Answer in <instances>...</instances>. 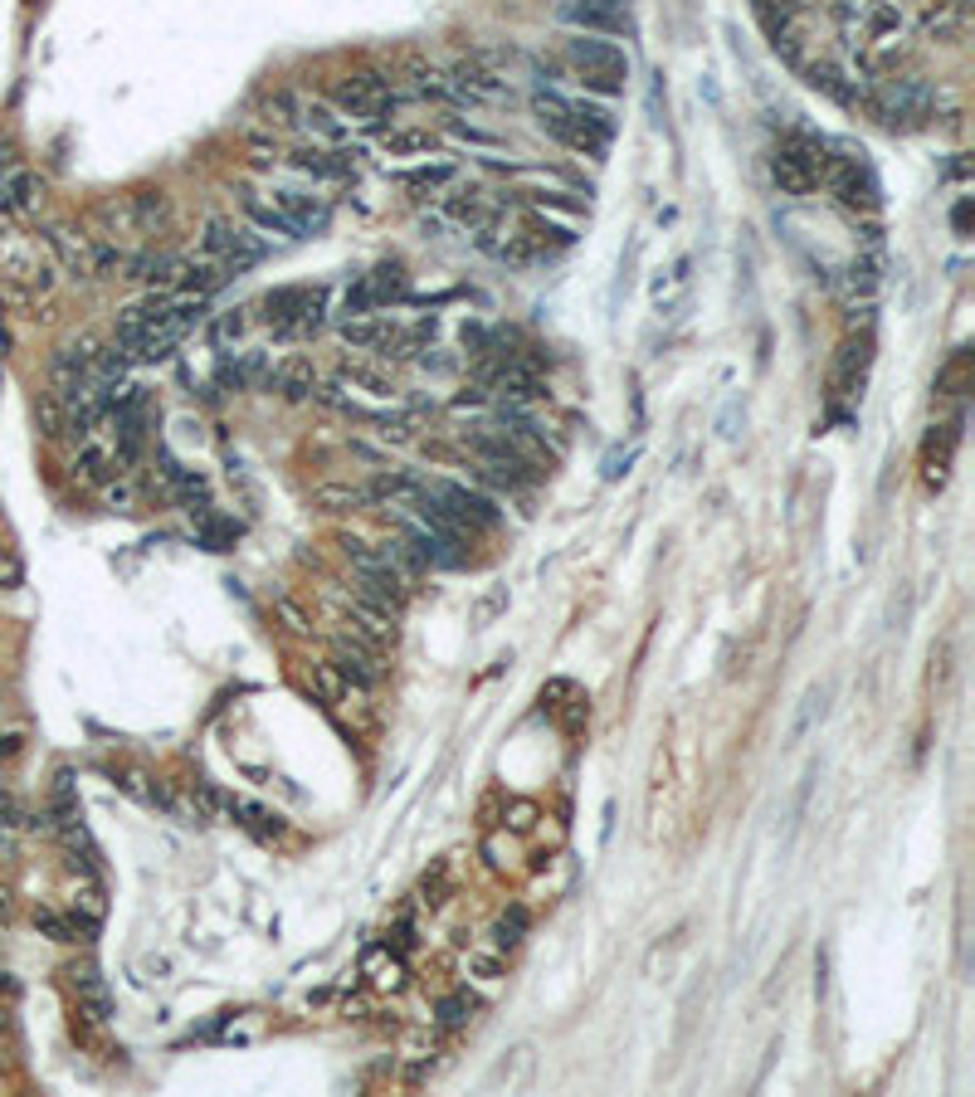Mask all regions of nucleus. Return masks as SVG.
I'll use <instances>...</instances> for the list:
<instances>
[{
	"label": "nucleus",
	"instance_id": "obj_1",
	"mask_svg": "<svg viewBox=\"0 0 975 1097\" xmlns=\"http://www.w3.org/2000/svg\"><path fill=\"white\" fill-rule=\"evenodd\" d=\"M537 108V122L542 132H551L561 146L571 152H585V156H605L610 152V138H615V112L595 98H571V93H557V88H542L532 98Z\"/></svg>",
	"mask_w": 975,
	"mask_h": 1097
},
{
	"label": "nucleus",
	"instance_id": "obj_2",
	"mask_svg": "<svg viewBox=\"0 0 975 1097\" xmlns=\"http://www.w3.org/2000/svg\"><path fill=\"white\" fill-rule=\"evenodd\" d=\"M0 274H5V284L20 298H49L59 284L55 249L39 245L35 235H25L15 225H0Z\"/></svg>",
	"mask_w": 975,
	"mask_h": 1097
},
{
	"label": "nucleus",
	"instance_id": "obj_3",
	"mask_svg": "<svg viewBox=\"0 0 975 1097\" xmlns=\"http://www.w3.org/2000/svg\"><path fill=\"white\" fill-rule=\"evenodd\" d=\"M395 103H401V93L381 73H347V79L332 83V108L347 118V128H361V132L391 128Z\"/></svg>",
	"mask_w": 975,
	"mask_h": 1097
},
{
	"label": "nucleus",
	"instance_id": "obj_4",
	"mask_svg": "<svg viewBox=\"0 0 975 1097\" xmlns=\"http://www.w3.org/2000/svg\"><path fill=\"white\" fill-rule=\"evenodd\" d=\"M566 64H571V73L585 83L591 93H625L629 83V59L620 45H610V39H595V35H571L566 39Z\"/></svg>",
	"mask_w": 975,
	"mask_h": 1097
},
{
	"label": "nucleus",
	"instance_id": "obj_5",
	"mask_svg": "<svg viewBox=\"0 0 975 1097\" xmlns=\"http://www.w3.org/2000/svg\"><path fill=\"white\" fill-rule=\"evenodd\" d=\"M464 449L484 464V474L492 478V484H502V488H518V484H527V478L537 474L532 449L508 430H464Z\"/></svg>",
	"mask_w": 975,
	"mask_h": 1097
},
{
	"label": "nucleus",
	"instance_id": "obj_6",
	"mask_svg": "<svg viewBox=\"0 0 975 1097\" xmlns=\"http://www.w3.org/2000/svg\"><path fill=\"white\" fill-rule=\"evenodd\" d=\"M264 318L278 337H312L328 322V293L322 288H274L264 298Z\"/></svg>",
	"mask_w": 975,
	"mask_h": 1097
},
{
	"label": "nucleus",
	"instance_id": "obj_7",
	"mask_svg": "<svg viewBox=\"0 0 975 1097\" xmlns=\"http://www.w3.org/2000/svg\"><path fill=\"white\" fill-rule=\"evenodd\" d=\"M824 162H830V152L815 138H790L771 156V176L785 195H815L824 181Z\"/></svg>",
	"mask_w": 975,
	"mask_h": 1097
},
{
	"label": "nucleus",
	"instance_id": "obj_8",
	"mask_svg": "<svg viewBox=\"0 0 975 1097\" xmlns=\"http://www.w3.org/2000/svg\"><path fill=\"white\" fill-rule=\"evenodd\" d=\"M201 254L219 259V264L229 269V278H235V274H245V269L264 264L269 245L254 235V229H245V225H235V219L215 215V219L205 225V235H201Z\"/></svg>",
	"mask_w": 975,
	"mask_h": 1097
},
{
	"label": "nucleus",
	"instance_id": "obj_9",
	"mask_svg": "<svg viewBox=\"0 0 975 1097\" xmlns=\"http://www.w3.org/2000/svg\"><path fill=\"white\" fill-rule=\"evenodd\" d=\"M820 186H830L834 201L844 205V211H854V215H873L878 211V176H873V166H868L864 156H830Z\"/></svg>",
	"mask_w": 975,
	"mask_h": 1097
},
{
	"label": "nucleus",
	"instance_id": "obj_10",
	"mask_svg": "<svg viewBox=\"0 0 975 1097\" xmlns=\"http://www.w3.org/2000/svg\"><path fill=\"white\" fill-rule=\"evenodd\" d=\"M868 103H873V112L888 128H922L931 118V108H937V98H931V88L922 79H888Z\"/></svg>",
	"mask_w": 975,
	"mask_h": 1097
},
{
	"label": "nucleus",
	"instance_id": "obj_11",
	"mask_svg": "<svg viewBox=\"0 0 975 1097\" xmlns=\"http://www.w3.org/2000/svg\"><path fill=\"white\" fill-rule=\"evenodd\" d=\"M425 498L435 503L439 512H444L449 522H459L464 532H484L498 522V508H492V498L474 493V488L464 484H444V478H435V484H425Z\"/></svg>",
	"mask_w": 975,
	"mask_h": 1097
},
{
	"label": "nucleus",
	"instance_id": "obj_12",
	"mask_svg": "<svg viewBox=\"0 0 975 1097\" xmlns=\"http://www.w3.org/2000/svg\"><path fill=\"white\" fill-rule=\"evenodd\" d=\"M269 201H274V211L293 225V235L308 239V235H322L332 219V205L328 195H312V191H298V186H274V191H264Z\"/></svg>",
	"mask_w": 975,
	"mask_h": 1097
},
{
	"label": "nucleus",
	"instance_id": "obj_13",
	"mask_svg": "<svg viewBox=\"0 0 975 1097\" xmlns=\"http://www.w3.org/2000/svg\"><path fill=\"white\" fill-rule=\"evenodd\" d=\"M288 166L298 176H312V181H347V176H356V166H361V152L347 142H322V146H298V152L288 156Z\"/></svg>",
	"mask_w": 975,
	"mask_h": 1097
},
{
	"label": "nucleus",
	"instance_id": "obj_14",
	"mask_svg": "<svg viewBox=\"0 0 975 1097\" xmlns=\"http://www.w3.org/2000/svg\"><path fill=\"white\" fill-rule=\"evenodd\" d=\"M557 20L571 25L575 35H629L634 29L629 5H601V0H561Z\"/></svg>",
	"mask_w": 975,
	"mask_h": 1097
},
{
	"label": "nucleus",
	"instance_id": "obj_15",
	"mask_svg": "<svg viewBox=\"0 0 975 1097\" xmlns=\"http://www.w3.org/2000/svg\"><path fill=\"white\" fill-rule=\"evenodd\" d=\"M332 664L342 668L347 683H361V688H376L385 678L381 649H376L366 634H337V640H332Z\"/></svg>",
	"mask_w": 975,
	"mask_h": 1097
},
{
	"label": "nucleus",
	"instance_id": "obj_16",
	"mask_svg": "<svg viewBox=\"0 0 975 1097\" xmlns=\"http://www.w3.org/2000/svg\"><path fill=\"white\" fill-rule=\"evenodd\" d=\"M64 980H69V995L79 1000V1010L88 1015L93 1024H103V1020H112V990H108V980H103V970H98V961H73V966L64 970Z\"/></svg>",
	"mask_w": 975,
	"mask_h": 1097
},
{
	"label": "nucleus",
	"instance_id": "obj_17",
	"mask_svg": "<svg viewBox=\"0 0 975 1097\" xmlns=\"http://www.w3.org/2000/svg\"><path fill=\"white\" fill-rule=\"evenodd\" d=\"M439 211H444L449 219H454V225H464L468 235H474V229L484 225V219L498 211V205L488 201L484 186H459V176H454V181L444 186V195H439Z\"/></svg>",
	"mask_w": 975,
	"mask_h": 1097
},
{
	"label": "nucleus",
	"instance_id": "obj_18",
	"mask_svg": "<svg viewBox=\"0 0 975 1097\" xmlns=\"http://www.w3.org/2000/svg\"><path fill=\"white\" fill-rule=\"evenodd\" d=\"M956 444H961V415H956V420H947V425H931L927 444H922V468H927V484H931V488L947 484Z\"/></svg>",
	"mask_w": 975,
	"mask_h": 1097
},
{
	"label": "nucleus",
	"instance_id": "obj_19",
	"mask_svg": "<svg viewBox=\"0 0 975 1097\" xmlns=\"http://www.w3.org/2000/svg\"><path fill=\"white\" fill-rule=\"evenodd\" d=\"M439 152V138L429 128H381V156L385 162H429Z\"/></svg>",
	"mask_w": 975,
	"mask_h": 1097
},
{
	"label": "nucleus",
	"instance_id": "obj_20",
	"mask_svg": "<svg viewBox=\"0 0 975 1097\" xmlns=\"http://www.w3.org/2000/svg\"><path fill=\"white\" fill-rule=\"evenodd\" d=\"M239 211L249 215V225L259 229V239H278V245H293V225L274 211V201H269L264 191H254V186H239Z\"/></svg>",
	"mask_w": 975,
	"mask_h": 1097
},
{
	"label": "nucleus",
	"instance_id": "obj_21",
	"mask_svg": "<svg viewBox=\"0 0 975 1097\" xmlns=\"http://www.w3.org/2000/svg\"><path fill=\"white\" fill-rule=\"evenodd\" d=\"M449 79H454V88H459V103H502V98H512L508 83L484 64H459Z\"/></svg>",
	"mask_w": 975,
	"mask_h": 1097
},
{
	"label": "nucleus",
	"instance_id": "obj_22",
	"mask_svg": "<svg viewBox=\"0 0 975 1097\" xmlns=\"http://www.w3.org/2000/svg\"><path fill=\"white\" fill-rule=\"evenodd\" d=\"M35 927L49 937V942H69V946L73 942H93V937H98V927L83 922L73 907H69V913H59V907H35Z\"/></svg>",
	"mask_w": 975,
	"mask_h": 1097
},
{
	"label": "nucleus",
	"instance_id": "obj_23",
	"mask_svg": "<svg viewBox=\"0 0 975 1097\" xmlns=\"http://www.w3.org/2000/svg\"><path fill=\"white\" fill-rule=\"evenodd\" d=\"M298 128H308L312 138H322V142H347V118H342L332 103H322V98H312V103H298Z\"/></svg>",
	"mask_w": 975,
	"mask_h": 1097
},
{
	"label": "nucleus",
	"instance_id": "obj_24",
	"mask_svg": "<svg viewBox=\"0 0 975 1097\" xmlns=\"http://www.w3.org/2000/svg\"><path fill=\"white\" fill-rule=\"evenodd\" d=\"M868 361H873V337H858L839 351V366H834V391L839 395H854L868 375Z\"/></svg>",
	"mask_w": 975,
	"mask_h": 1097
},
{
	"label": "nucleus",
	"instance_id": "obj_25",
	"mask_svg": "<svg viewBox=\"0 0 975 1097\" xmlns=\"http://www.w3.org/2000/svg\"><path fill=\"white\" fill-rule=\"evenodd\" d=\"M449 181H454V166H449V162H419L415 171L405 176V186H411L419 201H439Z\"/></svg>",
	"mask_w": 975,
	"mask_h": 1097
},
{
	"label": "nucleus",
	"instance_id": "obj_26",
	"mask_svg": "<svg viewBox=\"0 0 975 1097\" xmlns=\"http://www.w3.org/2000/svg\"><path fill=\"white\" fill-rule=\"evenodd\" d=\"M966 20H971L966 15V0H947V5H937L927 15V29L937 39H947V45H961V39H966Z\"/></svg>",
	"mask_w": 975,
	"mask_h": 1097
},
{
	"label": "nucleus",
	"instance_id": "obj_27",
	"mask_svg": "<svg viewBox=\"0 0 975 1097\" xmlns=\"http://www.w3.org/2000/svg\"><path fill=\"white\" fill-rule=\"evenodd\" d=\"M274 385L288 401H308L312 391H318V371H312L308 361H288V366H274Z\"/></svg>",
	"mask_w": 975,
	"mask_h": 1097
},
{
	"label": "nucleus",
	"instance_id": "obj_28",
	"mask_svg": "<svg viewBox=\"0 0 975 1097\" xmlns=\"http://www.w3.org/2000/svg\"><path fill=\"white\" fill-rule=\"evenodd\" d=\"M415 93H419V98H429V103H459L454 79H449L444 69H429V64L415 69Z\"/></svg>",
	"mask_w": 975,
	"mask_h": 1097
},
{
	"label": "nucleus",
	"instance_id": "obj_29",
	"mask_svg": "<svg viewBox=\"0 0 975 1097\" xmlns=\"http://www.w3.org/2000/svg\"><path fill=\"white\" fill-rule=\"evenodd\" d=\"M259 112H264V122H269L274 132H293V128H298V98H293L288 88L269 93V98H264V108H259Z\"/></svg>",
	"mask_w": 975,
	"mask_h": 1097
},
{
	"label": "nucleus",
	"instance_id": "obj_30",
	"mask_svg": "<svg viewBox=\"0 0 975 1097\" xmlns=\"http://www.w3.org/2000/svg\"><path fill=\"white\" fill-rule=\"evenodd\" d=\"M966 385H971V351H956V357L941 366L937 391L947 395V401H961V395H966Z\"/></svg>",
	"mask_w": 975,
	"mask_h": 1097
},
{
	"label": "nucleus",
	"instance_id": "obj_31",
	"mask_svg": "<svg viewBox=\"0 0 975 1097\" xmlns=\"http://www.w3.org/2000/svg\"><path fill=\"white\" fill-rule=\"evenodd\" d=\"M73 913H79L83 922L103 927V913H108V903H103V887L98 883H83L79 893H73Z\"/></svg>",
	"mask_w": 975,
	"mask_h": 1097
},
{
	"label": "nucleus",
	"instance_id": "obj_32",
	"mask_svg": "<svg viewBox=\"0 0 975 1097\" xmlns=\"http://www.w3.org/2000/svg\"><path fill=\"white\" fill-rule=\"evenodd\" d=\"M474 1010H478L474 995H449L444 1005H439V1024H444V1029H464V1024L474 1020Z\"/></svg>",
	"mask_w": 975,
	"mask_h": 1097
},
{
	"label": "nucleus",
	"instance_id": "obj_33",
	"mask_svg": "<svg viewBox=\"0 0 975 1097\" xmlns=\"http://www.w3.org/2000/svg\"><path fill=\"white\" fill-rule=\"evenodd\" d=\"M522 932H527V913H522V907H508V913L498 917V946H518Z\"/></svg>",
	"mask_w": 975,
	"mask_h": 1097
},
{
	"label": "nucleus",
	"instance_id": "obj_34",
	"mask_svg": "<svg viewBox=\"0 0 975 1097\" xmlns=\"http://www.w3.org/2000/svg\"><path fill=\"white\" fill-rule=\"evenodd\" d=\"M312 683L322 688V697H328V703H337V697L347 693V683H342V668H337V664H318V668H312Z\"/></svg>",
	"mask_w": 975,
	"mask_h": 1097
},
{
	"label": "nucleus",
	"instance_id": "obj_35",
	"mask_svg": "<svg viewBox=\"0 0 975 1097\" xmlns=\"http://www.w3.org/2000/svg\"><path fill=\"white\" fill-rule=\"evenodd\" d=\"M371 493H361V488H318V503H328V508H337V512H347V508H361Z\"/></svg>",
	"mask_w": 975,
	"mask_h": 1097
},
{
	"label": "nucleus",
	"instance_id": "obj_36",
	"mask_svg": "<svg viewBox=\"0 0 975 1097\" xmlns=\"http://www.w3.org/2000/svg\"><path fill=\"white\" fill-rule=\"evenodd\" d=\"M25 581V567H20V557L10 547H0V591H15V585Z\"/></svg>",
	"mask_w": 975,
	"mask_h": 1097
},
{
	"label": "nucleus",
	"instance_id": "obj_37",
	"mask_svg": "<svg viewBox=\"0 0 975 1097\" xmlns=\"http://www.w3.org/2000/svg\"><path fill=\"white\" fill-rule=\"evenodd\" d=\"M454 138H464V142H474V146H484V152H492V146H498V138H488V132H478V128H468V122H454Z\"/></svg>",
	"mask_w": 975,
	"mask_h": 1097
},
{
	"label": "nucleus",
	"instance_id": "obj_38",
	"mask_svg": "<svg viewBox=\"0 0 975 1097\" xmlns=\"http://www.w3.org/2000/svg\"><path fill=\"white\" fill-rule=\"evenodd\" d=\"M15 751H20V731H5L0 737V756H15Z\"/></svg>",
	"mask_w": 975,
	"mask_h": 1097
},
{
	"label": "nucleus",
	"instance_id": "obj_39",
	"mask_svg": "<svg viewBox=\"0 0 975 1097\" xmlns=\"http://www.w3.org/2000/svg\"><path fill=\"white\" fill-rule=\"evenodd\" d=\"M951 219H956V229H961V235H966V225H971V205L961 201V205H956V215H951Z\"/></svg>",
	"mask_w": 975,
	"mask_h": 1097
},
{
	"label": "nucleus",
	"instance_id": "obj_40",
	"mask_svg": "<svg viewBox=\"0 0 975 1097\" xmlns=\"http://www.w3.org/2000/svg\"><path fill=\"white\" fill-rule=\"evenodd\" d=\"M10 913V903H5V887H0V917H5Z\"/></svg>",
	"mask_w": 975,
	"mask_h": 1097
},
{
	"label": "nucleus",
	"instance_id": "obj_41",
	"mask_svg": "<svg viewBox=\"0 0 975 1097\" xmlns=\"http://www.w3.org/2000/svg\"><path fill=\"white\" fill-rule=\"evenodd\" d=\"M5 849H10V844H5V834H0V859H5Z\"/></svg>",
	"mask_w": 975,
	"mask_h": 1097
}]
</instances>
